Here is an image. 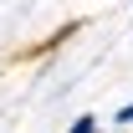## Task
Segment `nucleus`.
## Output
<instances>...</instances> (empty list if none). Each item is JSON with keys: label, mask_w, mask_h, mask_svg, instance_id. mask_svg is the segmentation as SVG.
Listing matches in <instances>:
<instances>
[{"label": "nucleus", "mask_w": 133, "mask_h": 133, "mask_svg": "<svg viewBox=\"0 0 133 133\" xmlns=\"http://www.w3.org/2000/svg\"><path fill=\"white\" fill-rule=\"evenodd\" d=\"M62 133H102V118H97V113H77Z\"/></svg>", "instance_id": "nucleus-1"}, {"label": "nucleus", "mask_w": 133, "mask_h": 133, "mask_svg": "<svg viewBox=\"0 0 133 133\" xmlns=\"http://www.w3.org/2000/svg\"><path fill=\"white\" fill-rule=\"evenodd\" d=\"M113 128H133V97H128V102L113 113Z\"/></svg>", "instance_id": "nucleus-2"}]
</instances>
